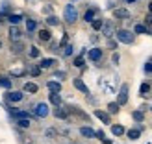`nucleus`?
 <instances>
[{
	"label": "nucleus",
	"mask_w": 152,
	"mask_h": 144,
	"mask_svg": "<svg viewBox=\"0 0 152 144\" xmlns=\"http://www.w3.org/2000/svg\"><path fill=\"white\" fill-rule=\"evenodd\" d=\"M115 39L119 43H123V44H134L135 35H134V32H130V30L119 28V30H115Z\"/></svg>",
	"instance_id": "f257e3e1"
},
{
	"label": "nucleus",
	"mask_w": 152,
	"mask_h": 144,
	"mask_svg": "<svg viewBox=\"0 0 152 144\" xmlns=\"http://www.w3.org/2000/svg\"><path fill=\"white\" fill-rule=\"evenodd\" d=\"M24 100V94L22 90H6L4 93V103L6 105H11V103H19Z\"/></svg>",
	"instance_id": "f03ea898"
},
{
	"label": "nucleus",
	"mask_w": 152,
	"mask_h": 144,
	"mask_svg": "<svg viewBox=\"0 0 152 144\" xmlns=\"http://www.w3.org/2000/svg\"><path fill=\"white\" fill-rule=\"evenodd\" d=\"M63 19L67 24H74L76 20H78V9H76L74 4H67L65 9H63Z\"/></svg>",
	"instance_id": "7ed1b4c3"
},
{
	"label": "nucleus",
	"mask_w": 152,
	"mask_h": 144,
	"mask_svg": "<svg viewBox=\"0 0 152 144\" xmlns=\"http://www.w3.org/2000/svg\"><path fill=\"white\" fill-rule=\"evenodd\" d=\"M50 115V109H48V103H45V102H39V103H35L34 105V118H47Z\"/></svg>",
	"instance_id": "20e7f679"
},
{
	"label": "nucleus",
	"mask_w": 152,
	"mask_h": 144,
	"mask_svg": "<svg viewBox=\"0 0 152 144\" xmlns=\"http://www.w3.org/2000/svg\"><path fill=\"white\" fill-rule=\"evenodd\" d=\"M128 93H130V85L128 83H123L119 89V96H117V103L119 105H126L128 103Z\"/></svg>",
	"instance_id": "39448f33"
},
{
	"label": "nucleus",
	"mask_w": 152,
	"mask_h": 144,
	"mask_svg": "<svg viewBox=\"0 0 152 144\" xmlns=\"http://www.w3.org/2000/svg\"><path fill=\"white\" fill-rule=\"evenodd\" d=\"M102 56H104V50H102V48H98V46L87 50V59H89L91 63H98V61L102 59Z\"/></svg>",
	"instance_id": "423d86ee"
},
{
	"label": "nucleus",
	"mask_w": 152,
	"mask_h": 144,
	"mask_svg": "<svg viewBox=\"0 0 152 144\" xmlns=\"http://www.w3.org/2000/svg\"><path fill=\"white\" fill-rule=\"evenodd\" d=\"M102 35L106 37V39H111L113 35H115V26H113L111 20H104V26H102Z\"/></svg>",
	"instance_id": "0eeeda50"
},
{
	"label": "nucleus",
	"mask_w": 152,
	"mask_h": 144,
	"mask_svg": "<svg viewBox=\"0 0 152 144\" xmlns=\"http://www.w3.org/2000/svg\"><path fill=\"white\" fill-rule=\"evenodd\" d=\"M72 85H74V89H76V90H80L82 94H86V96H89V94H91L89 87L86 85V83H83V80H82V78H74V80H72Z\"/></svg>",
	"instance_id": "6e6552de"
},
{
	"label": "nucleus",
	"mask_w": 152,
	"mask_h": 144,
	"mask_svg": "<svg viewBox=\"0 0 152 144\" xmlns=\"http://www.w3.org/2000/svg\"><path fill=\"white\" fill-rule=\"evenodd\" d=\"M7 35H10L11 43L15 41H22V30L19 26H10V30H7Z\"/></svg>",
	"instance_id": "1a4fd4ad"
},
{
	"label": "nucleus",
	"mask_w": 152,
	"mask_h": 144,
	"mask_svg": "<svg viewBox=\"0 0 152 144\" xmlns=\"http://www.w3.org/2000/svg\"><path fill=\"white\" fill-rule=\"evenodd\" d=\"M52 115H54L58 120H69V117H71V113H69V109L67 107H54V111H52Z\"/></svg>",
	"instance_id": "9d476101"
},
{
	"label": "nucleus",
	"mask_w": 152,
	"mask_h": 144,
	"mask_svg": "<svg viewBox=\"0 0 152 144\" xmlns=\"http://www.w3.org/2000/svg\"><path fill=\"white\" fill-rule=\"evenodd\" d=\"M93 115L100 120L102 124H110L111 126V115H108V111H102V109H95L93 111Z\"/></svg>",
	"instance_id": "9b49d317"
},
{
	"label": "nucleus",
	"mask_w": 152,
	"mask_h": 144,
	"mask_svg": "<svg viewBox=\"0 0 152 144\" xmlns=\"http://www.w3.org/2000/svg\"><path fill=\"white\" fill-rule=\"evenodd\" d=\"M56 65H58V61L54 57H43L37 67H39L41 70H48V69H52V67H56Z\"/></svg>",
	"instance_id": "f8f14e48"
},
{
	"label": "nucleus",
	"mask_w": 152,
	"mask_h": 144,
	"mask_svg": "<svg viewBox=\"0 0 152 144\" xmlns=\"http://www.w3.org/2000/svg\"><path fill=\"white\" fill-rule=\"evenodd\" d=\"M141 133H143V126H135V127H132V130H128L126 131V137L130 139V140H137V139H141Z\"/></svg>",
	"instance_id": "ddd939ff"
},
{
	"label": "nucleus",
	"mask_w": 152,
	"mask_h": 144,
	"mask_svg": "<svg viewBox=\"0 0 152 144\" xmlns=\"http://www.w3.org/2000/svg\"><path fill=\"white\" fill-rule=\"evenodd\" d=\"M113 17L117 20H126V19H130V11L126 7H115L113 9Z\"/></svg>",
	"instance_id": "4468645a"
},
{
	"label": "nucleus",
	"mask_w": 152,
	"mask_h": 144,
	"mask_svg": "<svg viewBox=\"0 0 152 144\" xmlns=\"http://www.w3.org/2000/svg\"><path fill=\"white\" fill-rule=\"evenodd\" d=\"M22 93H28V94H37L39 93V85L34 81H24V85H22Z\"/></svg>",
	"instance_id": "2eb2a0df"
},
{
	"label": "nucleus",
	"mask_w": 152,
	"mask_h": 144,
	"mask_svg": "<svg viewBox=\"0 0 152 144\" xmlns=\"http://www.w3.org/2000/svg\"><path fill=\"white\" fill-rule=\"evenodd\" d=\"M37 37H39V41H43V43H50L52 41V32L48 28H41V30H37Z\"/></svg>",
	"instance_id": "dca6fc26"
},
{
	"label": "nucleus",
	"mask_w": 152,
	"mask_h": 144,
	"mask_svg": "<svg viewBox=\"0 0 152 144\" xmlns=\"http://www.w3.org/2000/svg\"><path fill=\"white\" fill-rule=\"evenodd\" d=\"M47 89L50 90V93H56V94H59V93H61V81L48 80V81H47Z\"/></svg>",
	"instance_id": "f3484780"
},
{
	"label": "nucleus",
	"mask_w": 152,
	"mask_h": 144,
	"mask_svg": "<svg viewBox=\"0 0 152 144\" xmlns=\"http://www.w3.org/2000/svg\"><path fill=\"white\" fill-rule=\"evenodd\" d=\"M24 24H26V33L28 35H32L34 32H37V20H34L32 17L24 19Z\"/></svg>",
	"instance_id": "a211bd4d"
},
{
	"label": "nucleus",
	"mask_w": 152,
	"mask_h": 144,
	"mask_svg": "<svg viewBox=\"0 0 152 144\" xmlns=\"http://www.w3.org/2000/svg\"><path fill=\"white\" fill-rule=\"evenodd\" d=\"M7 22H10L11 26H19L22 20H24V17H22L20 13H11V15H7V19H6Z\"/></svg>",
	"instance_id": "6ab92c4d"
},
{
	"label": "nucleus",
	"mask_w": 152,
	"mask_h": 144,
	"mask_svg": "<svg viewBox=\"0 0 152 144\" xmlns=\"http://www.w3.org/2000/svg\"><path fill=\"white\" fill-rule=\"evenodd\" d=\"M48 102L54 105V107H61V105H63V98H61V94L50 93V94H48Z\"/></svg>",
	"instance_id": "aec40b11"
},
{
	"label": "nucleus",
	"mask_w": 152,
	"mask_h": 144,
	"mask_svg": "<svg viewBox=\"0 0 152 144\" xmlns=\"http://www.w3.org/2000/svg\"><path fill=\"white\" fill-rule=\"evenodd\" d=\"M150 90H152V85H150L148 81H143L141 85H139V96L148 98V96H150Z\"/></svg>",
	"instance_id": "412c9836"
},
{
	"label": "nucleus",
	"mask_w": 152,
	"mask_h": 144,
	"mask_svg": "<svg viewBox=\"0 0 152 144\" xmlns=\"http://www.w3.org/2000/svg\"><path fill=\"white\" fill-rule=\"evenodd\" d=\"M96 13H98V9H96V7H89V9H87L86 13H83V20L91 24V22H93V20L96 19Z\"/></svg>",
	"instance_id": "4be33fe9"
},
{
	"label": "nucleus",
	"mask_w": 152,
	"mask_h": 144,
	"mask_svg": "<svg viewBox=\"0 0 152 144\" xmlns=\"http://www.w3.org/2000/svg\"><path fill=\"white\" fill-rule=\"evenodd\" d=\"M80 135L83 139H95V130L89 127V126H82L80 127Z\"/></svg>",
	"instance_id": "5701e85b"
},
{
	"label": "nucleus",
	"mask_w": 152,
	"mask_h": 144,
	"mask_svg": "<svg viewBox=\"0 0 152 144\" xmlns=\"http://www.w3.org/2000/svg\"><path fill=\"white\" fill-rule=\"evenodd\" d=\"M11 87H13V81L10 80V76H0V89L11 90Z\"/></svg>",
	"instance_id": "b1692460"
},
{
	"label": "nucleus",
	"mask_w": 152,
	"mask_h": 144,
	"mask_svg": "<svg viewBox=\"0 0 152 144\" xmlns=\"http://www.w3.org/2000/svg\"><path fill=\"white\" fill-rule=\"evenodd\" d=\"M124 133H126L124 126H121V124H111V135H113V137H123Z\"/></svg>",
	"instance_id": "393cba45"
},
{
	"label": "nucleus",
	"mask_w": 152,
	"mask_h": 144,
	"mask_svg": "<svg viewBox=\"0 0 152 144\" xmlns=\"http://www.w3.org/2000/svg\"><path fill=\"white\" fill-rule=\"evenodd\" d=\"M11 52L15 56H20L22 52H24V43L22 41H15V43H11Z\"/></svg>",
	"instance_id": "a878e982"
},
{
	"label": "nucleus",
	"mask_w": 152,
	"mask_h": 144,
	"mask_svg": "<svg viewBox=\"0 0 152 144\" xmlns=\"http://www.w3.org/2000/svg\"><path fill=\"white\" fill-rule=\"evenodd\" d=\"M141 33L150 35V33H152V30H150V28H147L145 24H135V26H134V35H141Z\"/></svg>",
	"instance_id": "bb28decb"
},
{
	"label": "nucleus",
	"mask_w": 152,
	"mask_h": 144,
	"mask_svg": "<svg viewBox=\"0 0 152 144\" xmlns=\"http://www.w3.org/2000/svg\"><path fill=\"white\" fill-rule=\"evenodd\" d=\"M15 126H17L19 130H30V126H32V120H30V118H20V120H15Z\"/></svg>",
	"instance_id": "cd10ccee"
},
{
	"label": "nucleus",
	"mask_w": 152,
	"mask_h": 144,
	"mask_svg": "<svg viewBox=\"0 0 152 144\" xmlns=\"http://www.w3.org/2000/svg\"><path fill=\"white\" fill-rule=\"evenodd\" d=\"M132 118H134L135 124H143V120H145V113L139 111V109H135V111H132Z\"/></svg>",
	"instance_id": "c85d7f7f"
},
{
	"label": "nucleus",
	"mask_w": 152,
	"mask_h": 144,
	"mask_svg": "<svg viewBox=\"0 0 152 144\" xmlns=\"http://www.w3.org/2000/svg\"><path fill=\"white\" fill-rule=\"evenodd\" d=\"M7 76L10 78H22V76H26V69H11Z\"/></svg>",
	"instance_id": "c756f323"
},
{
	"label": "nucleus",
	"mask_w": 152,
	"mask_h": 144,
	"mask_svg": "<svg viewBox=\"0 0 152 144\" xmlns=\"http://www.w3.org/2000/svg\"><path fill=\"white\" fill-rule=\"evenodd\" d=\"M102 26H104V19H100V17H96L93 22H91V28H93V32H100Z\"/></svg>",
	"instance_id": "7c9ffc66"
},
{
	"label": "nucleus",
	"mask_w": 152,
	"mask_h": 144,
	"mask_svg": "<svg viewBox=\"0 0 152 144\" xmlns=\"http://www.w3.org/2000/svg\"><path fill=\"white\" fill-rule=\"evenodd\" d=\"M119 111H121V105L117 102H110L108 103V115H117Z\"/></svg>",
	"instance_id": "2f4dec72"
},
{
	"label": "nucleus",
	"mask_w": 152,
	"mask_h": 144,
	"mask_svg": "<svg viewBox=\"0 0 152 144\" xmlns=\"http://www.w3.org/2000/svg\"><path fill=\"white\" fill-rule=\"evenodd\" d=\"M28 56L32 57V59H39L41 57V50L35 46V44H32V46H30V52H28Z\"/></svg>",
	"instance_id": "473e14b6"
},
{
	"label": "nucleus",
	"mask_w": 152,
	"mask_h": 144,
	"mask_svg": "<svg viewBox=\"0 0 152 144\" xmlns=\"http://www.w3.org/2000/svg\"><path fill=\"white\" fill-rule=\"evenodd\" d=\"M28 72H30V76H32V78H39L43 70H41V69H39V67H37V65H30Z\"/></svg>",
	"instance_id": "72a5a7b5"
},
{
	"label": "nucleus",
	"mask_w": 152,
	"mask_h": 144,
	"mask_svg": "<svg viewBox=\"0 0 152 144\" xmlns=\"http://www.w3.org/2000/svg\"><path fill=\"white\" fill-rule=\"evenodd\" d=\"M45 22H47V26H52V28H54V26H58V24H59V19L56 17V15H48Z\"/></svg>",
	"instance_id": "f704fd0d"
},
{
	"label": "nucleus",
	"mask_w": 152,
	"mask_h": 144,
	"mask_svg": "<svg viewBox=\"0 0 152 144\" xmlns=\"http://www.w3.org/2000/svg\"><path fill=\"white\" fill-rule=\"evenodd\" d=\"M72 65L76 67V69H83V65H86V59H83V56H78V57H74Z\"/></svg>",
	"instance_id": "c9c22d12"
},
{
	"label": "nucleus",
	"mask_w": 152,
	"mask_h": 144,
	"mask_svg": "<svg viewBox=\"0 0 152 144\" xmlns=\"http://www.w3.org/2000/svg\"><path fill=\"white\" fill-rule=\"evenodd\" d=\"M72 52H74V46L69 43V44H67V46L63 48V57H71V56H72Z\"/></svg>",
	"instance_id": "e433bc0d"
},
{
	"label": "nucleus",
	"mask_w": 152,
	"mask_h": 144,
	"mask_svg": "<svg viewBox=\"0 0 152 144\" xmlns=\"http://www.w3.org/2000/svg\"><path fill=\"white\" fill-rule=\"evenodd\" d=\"M54 80H65L67 78V72H63V70H54Z\"/></svg>",
	"instance_id": "4c0bfd02"
},
{
	"label": "nucleus",
	"mask_w": 152,
	"mask_h": 144,
	"mask_svg": "<svg viewBox=\"0 0 152 144\" xmlns=\"http://www.w3.org/2000/svg\"><path fill=\"white\" fill-rule=\"evenodd\" d=\"M143 70H145V74H147V76H152V59L145 63V67H143Z\"/></svg>",
	"instance_id": "58836bf2"
},
{
	"label": "nucleus",
	"mask_w": 152,
	"mask_h": 144,
	"mask_svg": "<svg viewBox=\"0 0 152 144\" xmlns=\"http://www.w3.org/2000/svg\"><path fill=\"white\" fill-rule=\"evenodd\" d=\"M108 48H110V50H117V41L108 39Z\"/></svg>",
	"instance_id": "ea45409f"
},
{
	"label": "nucleus",
	"mask_w": 152,
	"mask_h": 144,
	"mask_svg": "<svg viewBox=\"0 0 152 144\" xmlns=\"http://www.w3.org/2000/svg\"><path fill=\"white\" fill-rule=\"evenodd\" d=\"M111 61H113V65H119V61H121V56L117 54V52H113V56H111Z\"/></svg>",
	"instance_id": "a19ab883"
},
{
	"label": "nucleus",
	"mask_w": 152,
	"mask_h": 144,
	"mask_svg": "<svg viewBox=\"0 0 152 144\" xmlns=\"http://www.w3.org/2000/svg\"><path fill=\"white\" fill-rule=\"evenodd\" d=\"M145 26H152V15H150V13L145 17Z\"/></svg>",
	"instance_id": "79ce46f5"
},
{
	"label": "nucleus",
	"mask_w": 152,
	"mask_h": 144,
	"mask_svg": "<svg viewBox=\"0 0 152 144\" xmlns=\"http://www.w3.org/2000/svg\"><path fill=\"white\" fill-rule=\"evenodd\" d=\"M43 11L47 13V15H52V6H45V7H43Z\"/></svg>",
	"instance_id": "37998d69"
},
{
	"label": "nucleus",
	"mask_w": 152,
	"mask_h": 144,
	"mask_svg": "<svg viewBox=\"0 0 152 144\" xmlns=\"http://www.w3.org/2000/svg\"><path fill=\"white\" fill-rule=\"evenodd\" d=\"M45 135H47V137H54L56 131H54V130H47V131H45Z\"/></svg>",
	"instance_id": "c03bdc74"
},
{
	"label": "nucleus",
	"mask_w": 152,
	"mask_h": 144,
	"mask_svg": "<svg viewBox=\"0 0 152 144\" xmlns=\"http://www.w3.org/2000/svg\"><path fill=\"white\" fill-rule=\"evenodd\" d=\"M102 144H113V142H111V139H104V140H102Z\"/></svg>",
	"instance_id": "a18cd8bd"
},
{
	"label": "nucleus",
	"mask_w": 152,
	"mask_h": 144,
	"mask_svg": "<svg viewBox=\"0 0 152 144\" xmlns=\"http://www.w3.org/2000/svg\"><path fill=\"white\" fill-rule=\"evenodd\" d=\"M148 13L152 15V0H150V4H148Z\"/></svg>",
	"instance_id": "49530a36"
},
{
	"label": "nucleus",
	"mask_w": 152,
	"mask_h": 144,
	"mask_svg": "<svg viewBox=\"0 0 152 144\" xmlns=\"http://www.w3.org/2000/svg\"><path fill=\"white\" fill-rule=\"evenodd\" d=\"M124 2H126V4H134V2H135V0H124Z\"/></svg>",
	"instance_id": "de8ad7c7"
},
{
	"label": "nucleus",
	"mask_w": 152,
	"mask_h": 144,
	"mask_svg": "<svg viewBox=\"0 0 152 144\" xmlns=\"http://www.w3.org/2000/svg\"><path fill=\"white\" fill-rule=\"evenodd\" d=\"M150 113H152V103H150Z\"/></svg>",
	"instance_id": "09e8293b"
},
{
	"label": "nucleus",
	"mask_w": 152,
	"mask_h": 144,
	"mask_svg": "<svg viewBox=\"0 0 152 144\" xmlns=\"http://www.w3.org/2000/svg\"><path fill=\"white\" fill-rule=\"evenodd\" d=\"M0 48H2V41H0Z\"/></svg>",
	"instance_id": "8fccbe9b"
},
{
	"label": "nucleus",
	"mask_w": 152,
	"mask_h": 144,
	"mask_svg": "<svg viewBox=\"0 0 152 144\" xmlns=\"http://www.w3.org/2000/svg\"><path fill=\"white\" fill-rule=\"evenodd\" d=\"M28 144H30V142H28Z\"/></svg>",
	"instance_id": "3c124183"
}]
</instances>
